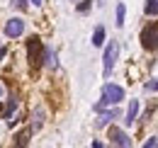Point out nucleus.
I'll use <instances>...</instances> for the list:
<instances>
[{
  "label": "nucleus",
  "mask_w": 158,
  "mask_h": 148,
  "mask_svg": "<svg viewBox=\"0 0 158 148\" xmlns=\"http://www.w3.org/2000/svg\"><path fill=\"white\" fill-rule=\"evenodd\" d=\"M5 56H7V49H2V46H0V61H2Z\"/></svg>",
  "instance_id": "20"
},
{
  "label": "nucleus",
  "mask_w": 158,
  "mask_h": 148,
  "mask_svg": "<svg viewBox=\"0 0 158 148\" xmlns=\"http://www.w3.org/2000/svg\"><path fill=\"white\" fill-rule=\"evenodd\" d=\"M107 136H110V143H112V146H119V148H129L131 146V138H129L122 129H117V126H112Z\"/></svg>",
  "instance_id": "5"
},
{
  "label": "nucleus",
  "mask_w": 158,
  "mask_h": 148,
  "mask_svg": "<svg viewBox=\"0 0 158 148\" xmlns=\"http://www.w3.org/2000/svg\"><path fill=\"white\" fill-rule=\"evenodd\" d=\"M102 44H105V27L98 24L95 32H93V46H102Z\"/></svg>",
  "instance_id": "8"
},
{
  "label": "nucleus",
  "mask_w": 158,
  "mask_h": 148,
  "mask_svg": "<svg viewBox=\"0 0 158 148\" xmlns=\"http://www.w3.org/2000/svg\"><path fill=\"white\" fill-rule=\"evenodd\" d=\"M73 2H76V0H73Z\"/></svg>",
  "instance_id": "22"
},
{
  "label": "nucleus",
  "mask_w": 158,
  "mask_h": 148,
  "mask_svg": "<svg viewBox=\"0 0 158 148\" xmlns=\"http://www.w3.org/2000/svg\"><path fill=\"white\" fill-rule=\"evenodd\" d=\"M143 12H146L148 17H156V15H158V0H146V7H143Z\"/></svg>",
  "instance_id": "10"
},
{
  "label": "nucleus",
  "mask_w": 158,
  "mask_h": 148,
  "mask_svg": "<svg viewBox=\"0 0 158 148\" xmlns=\"http://www.w3.org/2000/svg\"><path fill=\"white\" fill-rule=\"evenodd\" d=\"M122 100H124V90H122L119 85H114V83H105V88H102V100H100L93 109L102 112L107 105H119Z\"/></svg>",
  "instance_id": "1"
},
{
  "label": "nucleus",
  "mask_w": 158,
  "mask_h": 148,
  "mask_svg": "<svg viewBox=\"0 0 158 148\" xmlns=\"http://www.w3.org/2000/svg\"><path fill=\"white\" fill-rule=\"evenodd\" d=\"M10 5L17 10H27V0H10Z\"/></svg>",
  "instance_id": "16"
},
{
  "label": "nucleus",
  "mask_w": 158,
  "mask_h": 148,
  "mask_svg": "<svg viewBox=\"0 0 158 148\" xmlns=\"http://www.w3.org/2000/svg\"><path fill=\"white\" fill-rule=\"evenodd\" d=\"M119 117V112L117 109H110V112H105V114H100V119H98V126H105V124H110L112 119H117Z\"/></svg>",
  "instance_id": "9"
},
{
  "label": "nucleus",
  "mask_w": 158,
  "mask_h": 148,
  "mask_svg": "<svg viewBox=\"0 0 158 148\" xmlns=\"http://www.w3.org/2000/svg\"><path fill=\"white\" fill-rule=\"evenodd\" d=\"M15 107H17V100H15V97H10L7 107L2 109V117H5V119H10V117H12V112H15Z\"/></svg>",
  "instance_id": "14"
},
{
  "label": "nucleus",
  "mask_w": 158,
  "mask_h": 148,
  "mask_svg": "<svg viewBox=\"0 0 158 148\" xmlns=\"http://www.w3.org/2000/svg\"><path fill=\"white\" fill-rule=\"evenodd\" d=\"M141 46L146 51H156L158 49V22H151V24L143 27V32H141Z\"/></svg>",
  "instance_id": "3"
},
{
  "label": "nucleus",
  "mask_w": 158,
  "mask_h": 148,
  "mask_svg": "<svg viewBox=\"0 0 158 148\" xmlns=\"http://www.w3.org/2000/svg\"><path fill=\"white\" fill-rule=\"evenodd\" d=\"M143 146H146V148H158V138H148Z\"/></svg>",
  "instance_id": "18"
},
{
  "label": "nucleus",
  "mask_w": 158,
  "mask_h": 148,
  "mask_svg": "<svg viewBox=\"0 0 158 148\" xmlns=\"http://www.w3.org/2000/svg\"><path fill=\"white\" fill-rule=\"evenodd\" d=\"M29 134H32V129L17 134V136H15V146H27V143H29Z\"/></svg>",
  "instance_id": "12"
},
{
  "label": "nucleus",
  "mask_w": 158,
  "mask_h": 148,
  "mask_svg": "<svg viewBox=\"0 0 158 148\" xmlns=\"http://www.w3.org/2000/svg\"><path fill=\"white\" fill-rule=\"evenodd\" d=\"M117 58H119V41H110V44L105 46V56H102V68H105V75L112 73V68H114Z\"/></svg>",
  "instance_id": "4"
},
{
  "label": "nucleus",
  "mask_w": 158,
  "mask_h": 148,
  "mask_svg": "<svg viewBox=\"0 0 158 148\" xmlns=\"http://www.w3.org/2000/svg\"><path fill=\"white\" fill-rule=\"evenodd\" d=\"M29 2H32V5H37V7L41 5V0H29Z\"/></svg>",
  "instance_id": "21"
},
{
  "label": "nucleus",
  "mask_w": 158,
  "mask_h": 148,
  "mask_svg": "<svg viewBox=\"0 0 158 148\" xmlns=\"http://www.w3.org/2000/svg\"><path fill=\"white\" fill-rule=\"evenodd\" d=\"M124 17H127V7H124V2H119L117 5V27H124Z\"/></svg>",
  "instance_id": "13"
},
{
  "label": "nucleus",
  "mask_w": 158,
  "mask_h": 148,
  "mask_svg": "<svg viewBox=\"0 0 158 148\" xmlns=\"http://www.w3.org/2000/svg\"><path fill=\"white\" fill-rule=\"evenodd\" d=\"M22 32H24V22H22L20 17H12V19L5 22V34H7L10 39L22 37Z\"/></svg>",
  "instance_id": "6"
},
{
  "label": "nucleus",
  "mask_w": 158,
  "mask_h": 148,
  "mask_svg": "<svg viewBox=\"0 0 158 148\" xmlns=\"http://www.w3.org/2000/svg\"><path fill=\"white\" fill-rule=\"evenodd\" d=\"M90 5H93V0H83V2L78 5V12H88V10H90Z\"/></svg>",
  "instance_id": "17"
},
{
  "label": "nucleus",
  "mask_w": 158,
  "mask_h": 148,
  "mask_svg": "<svg viewBox=\"0 0 158 148\" xmlns=\"http://www.w3.org/2000/svg\"><path fill=\"white\" fill-rule=\"evenodd\" d=\"M41 117H44V109H37V112H34V121H32V131H39V129H41V121H44Z\"/></svg>",
  "instance_id": "15"
},
{
  "label": "nucleus",
  "mask_w": 158,
  "mask_h": 148,
  "mask_svg": "<svg viewBox=\"0 0 158 148\" xmlns=\"http://www.w3.org/2000/svg\"><path fill=\"white\" fill-rule=\"evenodd\" d=\"M146 90H158V80H153V83H146Z\"/></svg>",
  "instance_id": "19"
},
{
  "label": "nucleus",
  "mask_w": 158,
  "mask_h": 148,
  "mask_svg": "<svg viewBox=\"0 0 158 148\" xmlns=\"http://www.w3.org/2000/svg\"><path fill=\"white\" fill-rule=\"evenodd\" d=\"M44 63H46L49 68H56V66H59V63H56V56H54L51 49H44Z\"/></svg>",
  "instance_id": "11"
},
{
  "label": "nucleus",
  "mask_w": 158,
  "mask_h": 148,
  "mask_svg": "<svg viewBox=\"0 0 158 148\" xmlns=\"http://www.w3.org/2000/svg\"><path fill=\"white\" fill-rule=\"evenodd\" d=\"M44 44H41L39 37H29L27 39V61H29V66L32 68H39L41 63H44Z\"/></svg>",
  "instance_id": "2"
},
{
  "label": "nucleus",
  "mask_w": 158,
  "mask_h": 148,
  "mask_svg": "<svg viewBox=\"0 0 158 148\" xmlns=\"http://www.w3.org/2000/svg\"><path fill=\"white\" fill-rule=\"evenodd\" d=\"M136 117H139V100H131V105H129V109H127V126H131L134 121H136Z\"/></svg>",
  "instance_id": "7"
}]
</instances>
